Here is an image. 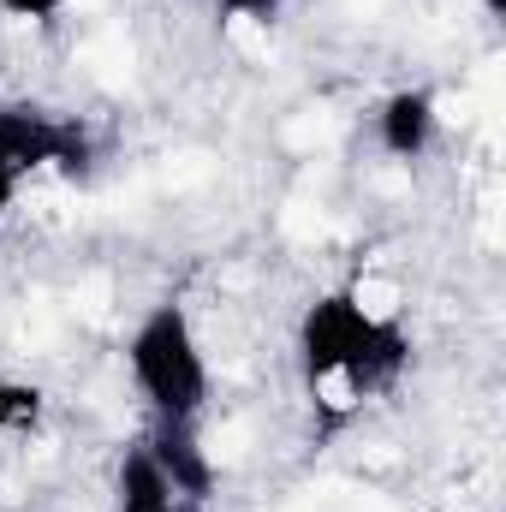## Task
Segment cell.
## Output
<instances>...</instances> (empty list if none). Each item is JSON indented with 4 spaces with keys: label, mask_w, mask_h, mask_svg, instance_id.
I'll use <instances>...</instances> for the list:
<instances>
[{
    "label": "cell",
    "mask_w": 506,
    "mask_h": 512,
    "mask_svg": "<svg viewBox=\"0 0 506 512\" xmlns=\"http://www.w3.org/2000/svg\"><path fill=\"white\" fill-rule=\"evenodd\" d=\"M483 12H489V18H501V12H506V0H483Z\"/></svg>",
    "instance_id": "8fae6325"
},
{
    "label": "cell",
    "mask_w": 506,
    "mask_h": 512,
    "mask_svg": "<svg viewBox=\"0 0 506 512\" xmlns=\"http://www.w3.org/2000/svg\"><path fill=\"white\" fill-rule=\"evenodd\" d=\"M126 370L137 399L155 411V423H197L209 405V358L191 328V310L179 298H161L137 316L126 340Z\"/></svg>",
    "instance_id": "7a4b0ae2"
},
{
    "label": "cell",
    "mask_w": 506,
    "mask_h": 512,
    "mask_svg": "<svg viewBox=\"0 0 506 512\" xmlns=\"http://www.w3.org/2000/svg\"><path fill=\"white\" fill-rule=\"evenodd\" d=\"M48 393L36 382H0V435H36Z\"/></svg>",
    "instance_id": "52a82bcc"
},
{
    "label": "cell",
    "mask_w": 506,
    "mask_h": 512,
    "mask_svg": "<svg viewBox=\"0 0 506 512\" xmlns=\"http://www.w3.org/2000/svg\"><path fill=\"white\" fill-rule=\"evenodd\" d=\"M435 137H441V102H435V90L405 84V90L381 96L376 143L393 155V161H423V155L435 149Z\"/></svg>",
    "instance_id": "277c9868"
},
{
    "label": "cell",
    "mask_w": 506,
    "mask_h": 512,
    "mask_svg": "<svg viewBox=\"0 0 506 512\" xmlns=\"http://www.w3.org/2000/svg\"><path fill=\"white\" fill-rule=\"evenodd\" d=\"M405 370H411V334L387 304H370L358 286H334L304 304L298 376L322 429H346L376 393L399 387Z\"/></svg>",
    "instance_id": "6da1fadb"
},
{
    "label": "cell",
    "mask_w": 506,
    "mask_h": 512,
    "mask_svg": "<svg viewBox=\"0 0 506 512\" xmlns=\"http://www.w3.org/2000/svg\"><path fill=\"white\" fill-rule=\"evenodd\" d=\"M114 512H191L179 501V489L161 477V465L149 459V447L137 441L114 465Z\"/></svg>",
    "instance_id": "8992f818"
},
{
    "label": "cell",
    "mask_w": 506,
    "mask_h": 512,
    "mask_svg": "<svg viewBox=\"0 0 506 512\" xmlns=\"http://www.w3.org/2000/svg\"><path fill=\"white\" fill-rule=\"evenodd\" d=\"M0 12L18 18V24H54L66 12V0H0Z\"/></svg>",
    "instance_id": "9c48e42d"
},
{
    "label": "cell",
    "mask_w": 506,
    "mask_h": 512,
    "mask_svg": "<svg viewBox=\"0 0 506 512\" xmlns=\"http://www.w3.org/2000/svg\"><path fill=\"white\" fill-rule=\"evenodd\" d=\"M143 447H149V459L161 465V477L179 489L185 507H203V501L215 495V459H209V447L197 441V423H155V429L143 435Z\"/></svg>",
    "instance_id": "5b68a950"
},
{
    "label": "cell",
    "mask_w": 506,
    "mask_h": 512,
    "mask_svg": "<svg viewBox=\"0 0 506 512\" xmlns=\"http://www.w3.org/2000/svg\"><path fill=\"white\" fill-rule=\"evenodd\" d=\"M221 18H239V24H274L286 0H209Z\"/></svg>",
    "instance_id": "ba28073f"
},
{
    "label": "cell",
    "mask_w": 506,
    "mask_h": 512,
    "mask_svg": "<svg viewBox=\"0 0 506 512\" xmlns=\"http://www.w3.org/2000/svg\"><path fill=\"white\" fill-rule=\"evenodd\" d=\"M0 161H12L30 179L54 173V179H84L96 161V137L72 114H48L30 102H0Z\"/></svg>",
    "instance_id": "3957f363"
},
{
    "label": "cell",
    "mask_w": 506,
    "mask_h": 512,
    "mask_svg": "<svg viewBox=\"0 0 506 512\" xmlns=\"http://www.w3.org/2000/svg\"><path fill=\"white\" fill-rule=\"evenodd\" d=\"M18 191H24V173H18L12 161H0V227H6V215H12V203H18Z\"/></svg>",
    "instance_id": "30bf717a"
}]
</instances>
